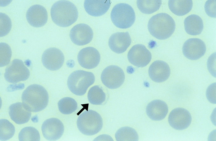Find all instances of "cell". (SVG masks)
Listing matches in <instances>:
<instances>
[{
  "instance_id": "obj_33",
  "label": "cell",
  "mask_w": 216,
  "mask_h": 141,
  "mask_svg": "<svg viewBox=\"0 0 216 141\" xmlns=\"http://www.w3.org/2000/svg\"><path fill=\"white\" fill-rule=\"evenodd\" d=\"M216 84L215 83L210 84L208 87L206 91V96L208 100L211 103L216 104Z\"/></svg>"
},
{
  "instance_id": "obj_10",
  "label": "cell",
  "mask_w": 216,
  "mask_h": 141,
  "mask_svg": "<svg viewBox=\"0 0 216 141\" xmlns=\"http://www.w3.org/2000/svg\"><path fill=\"white\" fill-rule=\"evenodd\" d=\"M65 58L62 51L55 47H50L43 52L41 61L44 66L52 71L58 70L62 66Z\"/></svg>"
},
{
  "instance_id": "obj_2",
  "label": "cell",
  "mask_w": 216,
  "mask_h": 141,
  "mask_svg": "<svg viewBox=\"0 0 216 141\" xmlns=\"http://www.w3.org/2000/svg\"><path fill=\"white\" fill-rule=\"evenodd\" d=\"M50 14L52 19L57 25L66 27L77 20L78 12L76 6L67 0H60L51 7Z\"/></svg>"
},
{
  "instance_id": "obj_3",
  "label": "cell",
  "mask_w": 216,
  "mask_h": 141,
  "mask_svg": "<svg viewBox=\"0 0 216 141\" xmlns=\"http://www.w3.org/2000/svg\"><path fill=\"white\" fill-rule=\"evenodd\" d=\"M150 34L155 38L164 40L169 38L174 32L176 24L173 18L167 14L161 13L152 17L148 23Z\"/></svg>"
},
{
  "instance_id": "obj_16",
  "label": "cell",
  "mask_w": 216,
  "mask_h": 141,
  "mask_svg": "<svg viewBox=\"0 0 216 141\" xmlns=\"http://www.w3.org/2000/svg\"><path fill=\"white\" fill-rule=\"evenodd\" d=\"M26 18L30 25L35 27H39L44 26L47 22L48 13L44 6L40 5H34L30 7L27 10Z\"/></svg>"
},
{
  "instance_id": "obj_20",
  "label": "cell",
  "mask_w": 216,
  "mask_h": 141,
  "mask_svg": "<svg viewBox=\"0 0 216 141\" xmlns=\"http://www.w3.org/2000/svg\"><path fill=\"white\" fill-rule=\"evenodd\" d=\"M9 114L11 120L19 124L27 123L31 116V112L27 110L21 102L11 105L9 108Z\"/></svg>"
},
{
  "instance_id": "obj_24",
  "label": "cell",
  "mask_w": 216,
  "mask_h": 141,
  "mask_svg": "<svg viewBox=\"0 0 216 141\" xmlns=\"http://www.w3.org/2000/svg\"><path fill=\"white\" fill-rule=\"evenodd\" d=\"M87 98L89 102L95 105H102L106 99V94L102 87L95 85L91 88L88 91Z\"/></svg>"
},
{
  "instance_id": "obj_11",
  "label": "cell",
  "mask_w": 216,
  "mask_h": 141,
  "mask_svg": "<svg viewBox=\"0 0 216 141\" xmlns=\"http://www.w3.org/2000/svg\"><path fill=\"white\" fill-rule=\"evenodd\" d=\"M192 119L191 115L187 110L178 107L174 109L170 113L168 122L170 126L174 129L182 130L189 126Z\"/></svg>"
},
{
  "instance_id": "obj_32",
  "label": "cell",
  "mask_w": 216,
  "mask_h": 141,
  "mask_svg": "<svg viewBox=\"0 0 216 141\" xmlns=\"http://www.w3.org/2000/svg\"><path fill=\"white\" fill-rule=\"evenodd\" d=\"M216 0H207L205 4V10L206 14L212 18H216Z\"/></svg>"
},
{
  "instance_id": "obj_8",
  "label": "cell",
  "mask_w": 216,
  "mask_h": 141,
  "mask_svg": "<svg viewBox=\"0 0 216 141\" xmlns=\"http://www.w3.org/2000/svg\"><path fill=\"white\" fill-rule=\"evenodd\" d=\"M101 79L106 87L110 89H115L123 84L125 79V75L123 70L119 67L110 65L103 71Z\"/></svg>"
},
{
  "instance_id": "obj_30",
  "label": "cell",
  "mask_w": 216,
  "mask_h": 141,
  "mask_svg": "<svg viewBox=\"0 0 216 141\" xmlns=\"http://www.w3.org/2000/svg\"><path fill=\"white\" fill-rule=\"evenodd\" d=\"M0 67H3L10 63L12 56V51L10 46L7 43H0Z\"/></svg>"
},
{
  "instance_id": "obj_27",
  "label": "cell",
  "mask_w": 216,
  "mask_h": 141,
  "mask_svg": "<svg viewBox=\"0 0 216 141\" xmlns=\"http://www.w3.org/2000/svg\"><path fill=\"white\" fill-rule=\"evenodd\" d=\"M59 111L62 114L68 115L75 111L78 107L77 103L73 99L66 97L61 99L58 103Z\"/></svg>"
},
{
  "instance_id": "obj_21",
  "label": "cell",
  "mask_w": 216,
  "mask_h": 141,
  "mask_svg": "<svg viewBox=\"0 0 216 141\" xmlns=\"http://www.w3.org/2000/svg\"><path fill=\"white\" fill-rule=\"evenodd\" d=\"M111 3L110 0H85L84 6L89 15L98 17L104 15L108 11Z\"/></svg>"
},
{
  "instance_id": "obj_1",
  "label": "cell",
  "mask_w": 216,
  "mask_h": 141,
  "mask_svg": "<svg viewBox=\"0 0 216 141\" xmlns=\"http://www.w3.org/2000/svg\"><path fill=\"white\" fill-rule=\"evenodd\" d=\"M49 99V95L46 89L37 84L28 86L23 92L21 96L25 108L34 112L44 109L48 104Z\"/></svg>"
},
{
  "instance_id": "obj_18",
  "label": "cell",
  "mask_w": 216,
  "mask_h": 141,
  "mask_svg": "<svg viewBox=\"0 0 216 141\" xmlns=\"http://www.w3.org/2000/svg\"><path fill=\"white\" fill-rule=\"evenodd\" d=\"M170 69L168 65L161 60L154 62L148 70L149 76L153 81L161 83L166 80L169 77Z\"/></svg>"
},
{
  "instance_id": "obj_14",
  "label": "cell",
  "mask_w": 216,
  "mask_h": 141,
  "mask_svg": "<svg viewBox=\"0 0 216 141\" xmlns=\"http://www.w3.org/2000/svg\"><path fill=\"white\" fill-rule=\"evenodd\" d=\"M93 36L92 29L88 25L80 23L74 26L70 30V38L73 43L78 46H83L90 43Z\"/></svg>"
},
{
  "instance_id": "obj_23",
  "label": "cell",
  "mask_w": 216,
  "mask_h": 141,
  "mask_svg": "<svg viewBox=\"0 0 216 141\" xmlns=\"http://www.w3.org/2000/svg\"><path fill=\"white\" fill-rule=\"evenodd\" d=\"M193 5L192 0H169L168 6L170 10L175 15L182 16L189 13Z\"/></svg>"
},
{
  "instance_id": "obj_7",
  "label": "cell",
  "mask_w": 216,
  "mask_h": 141,
  "mask_svg": "<svg viewBox=\"0 0 216 141\" xmlns=\"http://www.w3.org/2000/svg\"><path fill=\"white\" fill-rule=\"evenodd\" d=\"M30 75V71L23 62L20 59H15L6 67L4 77L8 82L15 83L27 80Z\"/></svg>"
},
{
  "instance_id": "obj_6",
  "label": "cell",
  "mask_w": 216,
  "mask_h": 141,
  "mask_svg": "<svg viewBox=\"0 0 216 141\" xmlns=\"http://www.w3.org/2000/svg\"><path fill=\"white\" fill-rule=\"evenodd\" d=\"M111 18L113 24L121 29L131 27L135 20V14L133 8L129 5L120 3L115 5L111 13Z\"/></svg>"
},
{
  "instance_id": "obj_25",
  "label": "cell",
  "mask_w": 216,
  "mask_h": 141,
  "mask_svg": "<svg viewBox=\"0 0 216 141\" xmlns=\"http://www.w3.org/2000/svg\"><path fill=\"white\" fill-rule=\"evenodd\" d=\"M162 4L161 0H138L137 6L142 13L150 14L157 11Z\"/></svg>"
},
{
  "instance_id": "obj_34",
  "label": "cell",
  "mask_w": 216,
  "mask_h": 141,
  "mask_svg": "<svg viewBox=\"0 0 216 141\" xmlns=\"http://www.w3.org/2000/svg\"><path fill=\"white\" fill-rule=\"evenodd\" d=\"M215 55L213 58L212 61L211 55L209 57L207 61V67L209 71H211L212 68H214L215 71Z\"/></svg>"
},
{
  "instance_id": "obj_13",
  "label": "cell",
  "mask_w": 216,
  "mask_h": 141,
  "mask_svg": "<svg viewBox=\"0 0 216 141\" xmlns=\"http://www.w3.org/2000/svg\"><path fill=\"white\" fill-rule=\"evenodd\" d=\"M206 46L204 42L198 38H191L186 40L182 47L185 57L191 60L199 59L205 54Z\"/></svg>"
},
{
  "instance_id": "obj_31",
  "label": "cell",
  "mask_w": 216,
  "mask_h": 141,
  "mask_svg": "<svg viewBox=\"0 0 216 141\" xmlns=\"http://www.w3.org/2000/svg\"><path fill=\"white\" fill-rule=\"evenodd\" d=\"M0 37H2L7 35L10 32L11 27L12 23L9 17L6 14L0 13Z\"/></svg>"
},
{
  "instance_id": "obj_19",
  "label": "cell",
  "mask_w": 216,
  "mask_h": 141,
  "mask_svg": "<svg viewBox=\"0 0 216 141\" xmlns=\"http://www.w3.org/2000/svg\"><path fill=\"white\" fill-rule=\"evenodd\" d=\"M146 113L149 117L155 121L163 119L168 112V107L164 101L157 99L152 101L147 105Z\"/></svg>"
},
{
  "instance_id": "obj_5",
  "label": "cell",
  "mask_w": 216,
  "mask_h": 141,
  "mask_svg": "<svg viewBox=\"0 0 216 141\" xmlns=\"http://www.w3.org/2000/svg\"><path fill=\"white\" fill-rule=\"evenodd\" d=\"M77 125L79 130L82 134L92 135L97 133L102 129L103 120L98 112L90 110L84 111L79 115Z\"/></svg>"
},
{
  "instance_id": "obj_17",
  "label": "cell",
  "mask_w": 216,
  "mask_h": 141,
  "mask_svg": "<svg viewBox=\"0 0 216 141\" xmlns=\"http://www.w3.org/2000/svg\"><path fill=\"white\" fill-rule=\"evenodd\" d=\"M131 42L128 32H117L112 34L108 40V45L113 51L117 54L125 52Z\"/></svg>"
},
{
  "instance_id": "obj_29",
  "label": "cell",
  "mask_w": 216,
  "mask_h": 141,
  "mask_svg": "<svg viewBox=\"0 0 216 141\" xmlns=\"http://www.w3.org/2000/svg\"><path fill=\"white\" fill-rule=\"evenodd\" d=\"M19 141H39L40 136L38 131L32 127H25L20 131L19 135Z\"/></svg>"
},
{
  "instance_id": "obj_22",
  "label": "cell",
  "mask_w": 216,
  "mask_h": 141,
  "mask_svg": "<svg viewBox=\"0 0 216 141\" xmlns=\"http://www.w3.org/2000/svg\"><path fill=\"white\" fill-rule=\"evenodd\" d=\"M184 24L186 32L192 35L200 34L203 29L202 19L196 14H191L187 17L184 19Z\"/></svg>"
},
{
  "instance_id": "obj_28",
  "label": "cell",
  "mask_w": 216,
  "mask_h": 141,
  "mask_svg": "<svg viewBox=\"0 0 216 141\" xmlns=\"http://www.w3.org/2000/svg\"><path fill=\"white\" fill-rule=\"evenodd\" d=\"M0 141H6L11 138L14 135V126L9 121L5 119L0 120Z\"/></svg>"
},
{
  "instance_id": "obj_12",
  "label": "cell",
  "mask_w": 216,
  "mask_h": 141,
  "mask_svg": "<svg viewBox=\"0 0 216 141\" xmlns=\"http://www.w3.org/2000/svg\"><path fill=\"white\" fill-rule=\"evenodd\" d=\"M64 127L58 119L52 118L46 120L41 126L44 137L49 141H55L59 139L64 133Z\"/></svg>"
},
{
  "instance_id": "obj_4",
  "label": "cell",
  "mask_w": 216,
  "mask_h": 141,
  "mask_svg": "<svg viewBox=\"0 0 216 141\" xmlns=\"http://www.w3.org/2000/svg\"><path fill=\"white\" fill-rule=\"evenodd\" d=\"M95 77L91 72L77 70L72 73L67 81L68 87L71 92L76 95H84L88 88L95 82Z\"/></svg>"
},
{
  "instance_id": "obj_26",
  "label": "cell",
  "mask_w": 216,
  "mask_h": 141,
  "mask_svg": "<svg viewBox=\"0 0 216 141\" xmlns=\"http://www.w3.org/2000/svg\"><path fill=\"white\" fill-rule=\"evenodd\" d=\"M115 137L117 141H137L138 135L137 131L133 128L125 127L119 129L115 134Z\"/></svg>"
},
{
  "instance_id": "obj_15",
  "label": "cell",
  "mask_w": 216,
  "mask_h": 141,
  "mask_svg": "<svg viewBox=\"0 0 216 141\" xmlns=\"http://www.w3.org/2000/svg\"><path fill=\"white\" fill-rule=\"evenodd\" d=\"M78 60L82 67L87 69H92L99 64L100 56L98 51L92 47L83 48L79 52Z\"/></svg>"
},
{
  "instance_id": "obj_9",
  "label": "cell",
  "mask_w": 216,
  "mask_h": 141,
  "mask_svg": "<svg viewBox=\"0 0 216 141\" xmlns=\"http://www.w3.org/2000/svg\"><path fill=\"white\" fill-rule=\"evenodd\" d=\"M127 57L132 65L138 67H144L150 62L152 55L144 45L138 44L133 46L129 50Z\"/></svg>"
}]
</instances>
